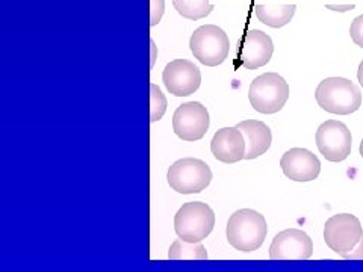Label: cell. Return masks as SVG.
Instances as JSON below:
<instances>
[{
    "instance_id": "7c38bea8",
    "label": "cell",
    "mask_w": 363,
    "mask_h": 272,
    "mask_svg": "<svg viewBox=\"0 0 363 272\" xmlns=\"http://www.w3.org/2000/svg\"><path fill=\"white\" fill-rule=\"evenodd\" d=\"M274 53V44L269 35L259 29H250L244 33L238 47V58L248 70L267 65Z\"/></svg>"
},
{
    "instance_id": "d4e9b609",
    "label": "cell",
    "mask_w": 363,
    "mask_h": 272,
    "mask_svg": "<svg viewBox=\"0 0 363 272\" xmlns=\"http://www.w3.org/2000/svg\"><path fill=\"white\" fill-rule=\"evenodd\" d=\"M150 44H152V49H153V60H152V67L155 65V55H156V47H155V41L152 40L150 41Z\"/></svg>"
},
{
    "instance_id": "52a82bcc",
    "label": "cell",
    "mask_w": 363,
    "mask_h": 272,
    "mask_svg": "<svg viewBox=\"0 0 363 272\" xmlns=\"http://www.w3.org/2000/svg\"><path fill=\"white\" fill-rule=\"evenodd\" d=\"M316 147L328 162H342L350 156L353 136L344 123L324 121L316 130Z\"/></svg>"
},
{
    "instance_id": "30bf717a",
    "label": "cell",
    "mask_w": 363,
    "mask_h": 272,
    "mask_svg": "<svg viewBox=\"0 0 363 272\" xmlns=\"http://www.w3.org/2000/svg\"><path fill=\"white\" fill-rule=\"evenodd\" d=\"M162 81L169 94L174 97H188L200 88L201 73L199 67L189 60H174L165 67Z\"/></svg>"
},
{
    "instance_id": "ba28073f",
    "label": "cell",
    "mask_w": 363,
    "mask_h": 272,
    "mask_svg": "<svg viewBox=\"0 0 363 272\" xmlns=\"http://www.w3.org/2000/svg\"><path fill=\"white\" fill-rule=\"evenodd\" d=\"M363 229L357 217L351 213H339L327 220L324 225V241L335 253H350L362 239Z\"/></svg>"
},
{
    "instance_id": "e0dca14e",
    "label": "cell",
    "mask_w": 363,
    "mask_h": 272,
    "mask_svg": "<svg viewBox=\"0 0 363 272\" xmlns=\"http://www.w3.org/2000/svg\"><path fill=\"white\" fill-rule=\"evenodd\" d=\"M168 259L172 260H204L208 259V251L201 242L191 244L184 239H179L173 242L169 246Z\"/></svg>"
},
{
    "instance_id": "484cf974",
    "label": "cell",
    "mask_w": 363,
    "mask_h": 272,
    "mask_svg": "<svg viewBox=\"0 0 363 272\" xmlns=\"http://www.w3.org/2000/svg\"><path fill=\"white\" fill-rule=\"evenodd\" d=\"M359 152H360V156L363 157V140H362V142H360V147H359Z\"/></svg>"
},
{
    "instance_id": "44dd1931",
    "label": "cell",
    "mask_w": 363,
    "mask_h": 272,
    "mask_svg": "<svg viewBox=\"0 0 363 272\" xmlns=\"http://www.w3.org/2000/svg\"><path fill=\"white\" fill-rule=\"evenodd\" d=\"M165 11V0H150V26H156L161 21Z\"/></svg>"
},
{
    "instance_id": "9c48e42d",
    "label": "cell",
    "mask_w": 363,
    "mask_h": 272,
    "mask_svg": "<svg viewBox=\"0 0 363 272\" xmlns=\"http://www.w3.org/2000/svg\"><path fill=\"white\" fill-rule=\"evenodd\" d=\"M209 112L199 101L180 105L173 115V130L184 141H199L209 129Z\"/></svg>"
},
{
    "instance_id": "277c9868",
    "label": "cell",
    "mask_w": 363,
    "mask_h": 272,
    "mask_svg": "<svg viewBox=\"0 0 363 272\" xmlns=\"http://www.w3.org/2000/svg\"><path fill=\"white\" fill-rule=\"evenodd\" d=\"M248 98L253 109L260 113H276L283 109L289 98V85L277 73L257 76L250 85Z\"/></svg>"
},
{
    "instance_id": "4fadbf2b",
    "label": "cell",
    "mask_w": 363,
    "mask_h": 272,
    "mask_svg": "<svg viewBox=\"0 0 363 272\" xmlns=\"http://www.w3.org/2000/svg\"><path fill=\"white\" fill-rule=\"evenodd\" d=\"M281 171L294 181H312L321 173V162L308 149H291L280 159Z\"/></svg>"
},
{
    "instance_id": "8fae6325",
    "label": "cell",
    "mask_w": 363,
    "mask_h": 272,
    "mask_svg": "<svg viewBox=\"0 0 363 272\" xmlns=\"http://www.w3.org/2000/svg\"><path fill=\"white\" fill-rule=\"evenodd\" d=\"M313 254L311 236L298 229H288L276 234L269 246L272 260H308Z\"/></svg>"
},
{
    "instance_id": "7a4b0ae2",
    "label": "cell",
    "mask_w": 363,
    "mask_h": 272,
    "mask_svg": "<svg viewBox=\"0 0 363 272\" xmlns=\"http://www.w3.org/2000/svg\"><path fill=\"white\" fill-rule=\"evenodd\" d=\"M316 103L336 115H350L362 106L360 89L344 77H327L315 91Z\"/></svg>"
},
{
    "instance_id": "8992f818",
    "label": "cell",
    "mask_w": 363,
    "mask_h": 272,
    "mask_svg": "<svg viewBox=\"0 0 363 272\" xmlns=\"http://www.w3.org/2000/svg\"><path fill=\"white\" fill-rule=\"evenodd\" d=\"M189 49L203 65L217 67L223 64L230 50L227 33L215 25H204L194 30L189 40Z\"/></svg>"
},
{
    "instance_id": "6da1fadb",
    "label": "cell",
    "mask_w": 363,
    "mask_h": 272,
    "mask_svg": "<svg viewBox=\"0 0 363 272\" xmlns=\"http://www.w3.org/2000/svg\"><path fill=\"white\" fill-rule=\"evenodd\" d=\"M227 241L242 253H252L262 246L268 233L264 215L253 209L236 210L227 222Z\"/></svg>"
},
{
    "instance_id": "9a60e30c",
    "label": "cell",
    "mask_w": 363,
    "mask_h": 272,
    "mask_svg": "<svg viewBox=\"0 0 363 272\" xmlns=\"http://www.w3.org/2000/svg\"><path fill=\"white\" fill-rule=\"evenodd\" d=\"M236 128L242 132L245 138V142H247L245 159H248V161L262 156L269 150L271 142H272V133L264 121L245 120V121L238 123Z\"/></svg>"
},
{
    "instance_id": "3957f363",
    "label": "cell",
    "mask_w": 363,
    "mask_h": 272,
    "mask_svg": "<svg viewBox=\"0 0 363 272\" xmlns=\"http://www.w3.org/2000/svg\"><path fill=\"white\" fill-rule=\"evenodd\" d=\"M215 213L206 203L189 201L182 206L174 217L176 234L186 242L196 244L212 233Z\"/></svg>"
},
{
    "instance_id": "cb8c5ba5",
    "label": "cell",
    "mask_w": 363,
    "mask_h": 272,
    "mask_svg": "<svg viewBox=\"0 0 363 272\" xmlns=\"http://www.w3.org/2000/svg\"><path fill=\"white\" fill-rule=\"evenodd\" d=\"M357 81H359L360 86L363 88V61H362V62H360V65H359V70H357Z\"/></svg>"
},
{
    "instance_id": "7402d4cb",
    "label": "cell",
    "mask_w": 363,
    "mask_h": 272,
    "mask_svg": "<svg viewBox=\"0 0 363 272\" xmlns=\"http://www.w3.org/2000/svg\"><path fill=\"white\" fill-rule=\"evenodd\" d=\"M342 257L344 259H351V260H363V236H362V239H360V242L351 249L350 253H345V254H342Z\"/></svg>"
},
{
    "instance_id": "5bb4252c",
    "label": "cell",
    "mask_w": 363,
    "mask_h": 272,
    "mask_svg": "<svg viewBox=\"0 0 363 272\" xmlns=\"http://www.w3.org/2000/svg\"><path fill=\"white\" fill-rule=\"evenodd\" d=\"M211 152L224 164H235L245 159L247 142L242 132L235 128H223L213 135Z\"/></svg>"
},
{
    "instance_id": "2e32d148",
    "label": "cell",
    "mask_w": 363,
    "mask_h": 272,
    "mask_svg": "<svg viewBox=\"0 0 363 272\" xmlns=\"http://www.w3.org/2000/svg\"><path fill=\"white\" fill-rule=\"evenodd\" d=\"M295 9L297 6L295 5H274V6H267V5H256V17L259 18L260 23L269 26V28H283L286 26L288 23L294 18Z\"/></svg>"
},
{
    "instance_id": "ac0fdd59",
    "label": "cell",
    "mask_w": 363,
    "mask_h": 272,
    "mask_svg": "<svg viewBox=\"0 0 363 272\" xmlns=\"http://www.w3.org/2000/svg\"><path fill=\"white\" fill-rule=\"evenodd\" d=\"M177 13L188 20H200L208 17L215 6L209 0H173Z\"/></svg>"
},
{
    "instance_id": "603a6c76",
    "label": "cell",
    "mask_w": 363,
    "mask_h": 272,
    "mask_svg": "<svg viewBox=\"0 0 363 272\" xmlns=\"http://www.w3.org/2000/svg\"><path fill=\"white\" fill-rule=\"evenodd\" d=\"M327 9L336 11V13H347V11H353L354 5H327Z\"/></svg>"
},
{
    "instance_id": "d6986e66",
    "label": "cell",
    "mask_w": 363,
    "mask_h": 272,
    "mask_svg": "<svg viewBox=\"0 0 363 272\" xmlns=\"http://www.w3.org/2000/svg\"><path fill=\"white\" fill-rule=\"evenodd\" d=\"M168 101L162 94L161 88L156 84H150V123H156L164 117Z\"/></svg>"
},
{
    "instance_id": "ffe728a7",
    "label": "cell",
    "mask_w": 363,
    "mask_h": 272,
    "mask_svg": "<svg viewBox=\"0 0 363 272\" xmlns=\"http://www.w3.org/2000/svg\"><path fill=\"white\" fill-rule=\"evenodd\" d=\"M350 37L356 45L363 49V14L356 17L350 26Z\"/></svg>"
},
{
    "instance_id": "5b68a950",
    "label": "cell",
    "mask_w": 363,
    "mask_h": 272,
    "mask_svg": "<svg viewBox=\"0 0 363 272\" xmlns=\"http://www.w3.org/2000/svg\"><path fill=\"white\" fill-rule=\"evenodd\" d=\"M167 181L169 188L179 194H199L211 185L212 171L209 165L200 159L185 157L169 166Z\"/></svg>"
}]
</instances>
